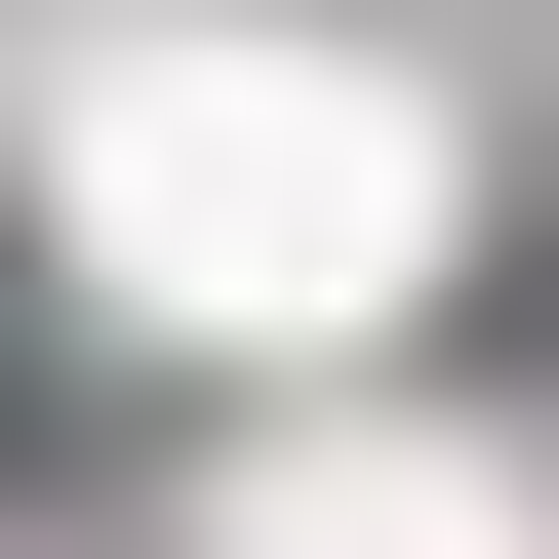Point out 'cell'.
Listing matches in <instances>:
<instances>
[{"label": "cell", "mask_w": 559, "mask_h": 559, "mask_svg": "<svg viewBox=\"0 0 559 559\" xmlns=\"http://www.w3.org/2000/svg\"><path fill=\"white\" fill-rule=\"evenodd\" d=\"M120 200L200 240V320H280V280L400 240V120H320V81H120Z\"/></svg>", "instance_id": "cell-1"}]
</instances>
